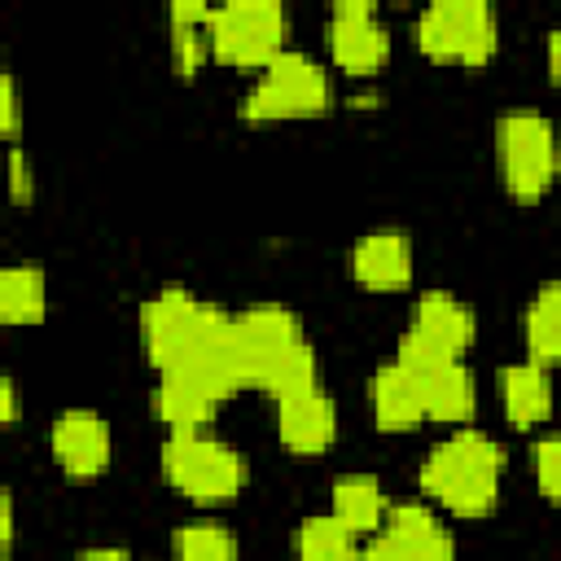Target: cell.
<instances>
[{
  "instance_id": "18",
  "label": "cell",
  "mask_w": 561,
  "mask_h": 561,
  "mask_svg": "<svg viewBox=\"0 0 561 561\" xmlns=\"http://www.w3.org/2000/svg\"><path fill=\"white\" fill-rule=\"evenodd\" d=\"M500 399H504V412L517 430H535L539 421H548L552 412V381H548V368L535 364V359H522V364H508L500 373Z\"/></svg>"
},
{
  "instance_id": "28",
  "label": "cell",
  "mask_w": 561,
  "mask_h": 561,
  "mask_svg": "<svg viewBox=\"0 0 561 561\" xmlns=\"http://www.w3.org/2000/svg\"><path fill=\"white\" fill-rule=\"evenodd\" d=\"M13 421H18V390H13L9 377H0V430L13 425Z\"/></svg>"
},
{
  "instance_id": "24",
  "label": "cell",
  "mask_w": 561,
  "mask_h": 561,
  "mask_svg": "<svg viewBox=\"0 0 561 561\" xmlns=\"http://www.w3.org/2000/svg\"><path fill=\"white\" fill-rule=\"evenodd\" d=\"M175 561H237V539L219 522H188L175 530Z\"/></svg>"
},
{
  "instance_id": "9",
  "label": "cell",
  "mask_w": 561,
  "mask_h": 561,
  "mask_svg": "<svg viewBox=\"0 0 561 561\" xmlns=\"http://www.w3.org/2000/svg\"><path fill=\"white\" fill-rule=\"evenodd\" d=\"M329 48L333 61L351 75H373L390 57V35L368 0H342L329 13Z\"/></svg>"
},
{
  "instance_id": "1",
  "label": "cell",
  "mask_w": 561,
  "mask_h": 561,
  "mask_svg": "<svg viewBox=\"0 0 561 561\" xmlns=\"http://www.w3.org/2000/svg\"><path fill=\"white\" fill-rule=\"evenodd\" d=\"M504 447L486 438L482 430H456L447 434L421 465V491H430L447 513L456 517H482L500 500L504 478Z\"/></svg>"
},
{
  "instance_id": "19",
  "label": "cell",
  "mask_w": 561,
  "mask_h": 561,
  "mask_svg": "<svg viewBox=\"0 0 561 561\" xmlns=\"http://www.w3.org/2000/svg\"><path fill=\"white\" fill-rule=\"evenodd\" d=\"M386 513H390V504H386V491L373 473H342L333 482V517L351 535H377Z\"/></svg>"
},
{
  "instance_id": "14",
  "label": "cell",
  "mask_w": 561,
  "mask_h": 561,
  "mask_svg": "<svg viewBox=\"0 0 561 561\" xmlns=\"http://www.w3.org/2000/svg\"><path fill=\"white\" fill-rule=\"evenodd\" d=\"M408 329L421 333L425 342H434L438 351L460 355V351H469V342H473V333H478V320H473L469 302H460L456 294H447V289H430V294L416 298V307H412V324H408Z\"/></svg>"
},
{
  "instance_id": "26",
  "label": "cell",
  "mask_w": 561,
  "mask_h": 561,
  "mask_svg": "<svg viewBox=\"0 0 561 561\" xmlns=\"http://www.w3.org/2000/svg\"><path fill=\"white\" fill-rule=\"evenodd\" d=\"M22 127V96L9 70H0V136H13Z\"/></svg>"
},
{
  "instance_id": "20",
  "label": "cell",
  "mask_w": 561,
  "mask_h": 561,
  "mask_svg": "<svg viewBox=\"0 0 561 561\" xmlns=\"http://www.w3.org/2000/svg\"><path fill=\"white\" fill-rule=\"evenodd\" d=\"M254 386L267 390L276 403L298 399V394H307V390H320V359H316L311 342H298V346L280 351L276 359H267V364L259 368Z\"/></svg>"
},
{
  "instance_id": "2",
  "label": "cell",
  "mask_w": 561,
  "mask_h": 561,
  "mask_svg": "<svg viewBox=\"0 0 561 561\" xmlns=\"http://www.w3.org/2000/svg\"><path fill=\"white\" fill-rule=\"evenodd\" d=\"M333 105V83H329V70L311 57V53H298V48H280L259 83L245 92L241 101V114L254 118V123H272V118H307V114H324Z\"/></svg>"
},
{
  "instance_id": "27",
  "label": "cell",
  "mask_w": 561,
  "mask_h": 561,
  "mask_svg": "<svg viewBox=\"0 0 561 561\" xmlns=\"http://www.w3.org/2000/svg\"><path fill=\"white\" fill-rule=\"evenodd\" d=\"M9 193H13L18 202H26V197L35 193V180H31V167H26V153H22V149L9 153Z\"/></svg>"
},
{
  "instance_id": "15",
  "label": "cell",
  "mask_w": 561,
  "mask_h": 561,
  "mask_svg": "<svg viewBox=\"0 0 561 561\" xmlns=\"http://www.w3.org/2000/svg\"><path fill=\"white\" fill-rule=\"evenodd\" d=\"M416 386H421V403H425L430 421L460 425V421H469L478 412V381L460 359L430 364L425 373H416Z\"/></svg>"
},
{
  "instance_id": "25",
  "label": "cell",
  "mask_w": 561,
  "mask_h": 561,
  "mask_svg": "<svg viewBox=\"0 0 561 561\" xmlns=\"http://www.w3.org/2000/svg\"><path fill=\"white\" fill-rule=\"evenodd\" d=\"M557 465H561V438H557V434H548V438H539V443H535V482H539L543 500H557V486H561Z\"/></svg>"
},
{
  "instance_id": "16",
  "label": "cell",
  "mask_w": 561,
  "mask_h": 561,
  "mask_svg": "<svg viewBox=\"0 0 561 561\" xmlns=\"http://www.w3.org/2000/svg\"><path fill=\"white\" fill-rule=\"evenodd\" d=\"M368 403H373V421L377 430H390V434H403V430H416L425 421V403H421V386L408 368L399 364H381L368 381Z\"/></svg>"
},
{
  "instance_id": "17",
  "label": "cell",
  "mask_w": 561,
  "mask_h": 561,
  "mask_svg": "<svg viewBox=\"0 0 561 561\" xmlns=\"http://www.w3.org/2000/svg\"><path fill=\"white\" fill-rule=\"evenodd\" d=\"M215 403L219 399L184 368H167L162 381H158V394H153V408H158V416L167 421L171 434H202Z\"/></svg>"
},
{
  "instance_id": "4",
  "label": "cell",
  "mask_w": 561,
  "mask_h": 561,
  "mask_svg": "<svg viewBox=\"0 0 561 561\" xmlns=\"http://www.w3.org/2000/svg\"><path fill=\"white\" fill-rule=\"evenodd\" d=\"M289 35V13L276 0H228L206 13V44L219 61L267 66Z\"/></svg>"
},
{
  "instance_id": "12",
  "label": "cell",
  "mask_w": 561,
  "mask_h": 561,
  "mask_svg": "<svg viewBox=\"0 0 561 561\" xmlns=\"http://www.w3.org/2000/svg\"><path fill=\"white\" fill-rule=\"evenodd\" d=\"M351 276L364 289H403L412 280V241L399 228H373L351 245Z\"/></svg>"
},
{
  "instance_id": "6",
  "label": "cell",
  "mask_w": 561,
  "mask_h": 561,
  "mask_svg": "<svg viewBox=\"0 0 561 561\" xmlns=\"http://www.w3.org/2000/svg\"><path fill=\"white\" fill-rule=\"evenodd\" d=\"M495 153H500V175L517 202H539L552 188L557 175V145H552V123L535 110H513L495 123Z\"/></svg>"
},
{
  "instance_id": "7",
  "label": "cell",
  "mask_w": 561,
  "mask_h": 561,
  "mask_svg": "<svg viewBox=\"0 0 561 561\" xmlns=\"http://www.w3.org/2000/svg\"><path fill=\"white\" fill-rule=\"evenodd\" d=\"M219 316H224V311H215L210 302L193 298V294L180 289V285L153 294V298L140 307V333H145L149 359H153L162 373L175 368V364H184V359L197 351V342L215 329Z\"/></svg>"
},
{
  "instance_id": "13",
  "label": "cell",
  "mask_w": 561,
  "mask_h": 561,
  "mask_svg": "<svg viewBox=\"0 0 561 561\" xmlns=\"http://www.w3.org/2000/svg\"><path fill=\"white\" fill-rule=\"evenodd\" d=\"M276 434L298 456H316V451L333 447V438H337V408H333V399L324 390H307L298 399L276 403Z\"/></svg>"
},
{
  "instance_id": "3",
  "label": "cell",
  "mask_w": 561,
  "mask_h": 561,
  "mask_svg": "<svg viewBox=\"0 0 561 561\" xmlns=\"http://www.w3.org/2000/svg\"><path fill=\"white\" fill-rule=\"evenodd\" d=\"M162 478L188 500L219 504V500H232L245 486L250 469H245V456L232 443L210 438L202 430V434H171L162 443Z\"/></svg>"
},
{
  "instance_id": "22",
  "label": "cell",
  "mask_w": 561,
  "mask_h": 561,
  "mask_svg": "<svg viewBox=\"0 0 561 561\" xmlns=\"http://www.w3.org/2000/svg\"><path fill=\"white\" fill-rule=\"evenodd\" d=\"M526 346H530V359L543 368L561 355V289H557V280H548L535 294V302L526 307Z\"/></svg>"
},
{
  "instance_id": "23",
  "label": "cell",
  "mask_w": 561,
  "mask_h": 561,
  "mask_svg": "<svg viewBox=\"0 0 561 561\" xmlns=\"http://www.w3.org/2000/svg\"><path fill=\"white\" fill-rule=\"evenodd\" d=\"M294 552H298V561H355L359 548H355V535L333 513H320L298 526Z\"/></svg>"
},
{
  "instance_id": "8",
  "label": "cell",
  "mask_w": 561,
  "mask_h": 561,
  "mask_svg": "<svg viewBox=\"0 0 561 561\" xmlns=\"http://www.w3.org/2000/svg\"><path fill=\"white\" fill-rule=\"evenodd\" d=\"M355 561H456V543L425 504H394Z\"/></svg>"
},
{
  "instance_id": "11",
  "label": "cell",
  "mask_w": 561,
  "mask_h": 561,
  "mask_svg": "<svg viewBox=\"0 0 561 561\" xmlns=\"http://www.w3.org/2000/svg\"><path fill=\"white\" fill-rule=\"evenodd\" d=\"M232 333H237V346H241L245 381L250 386H254V377H259V368L267 359H276L280 351L307 342L298 316L289 307H280V302H254V307H245L241 316H232Z\"/></svg>"
},
{
  "instance_id": "5",
  "label": "cell",
  "mask_w": 561,
  "mask_h": 561,
  "mask_svg": "<svg viewBox=\"0 0 561 561\" xmlns=\"http://www.w3.org/2000/svg\"><path fill=\"white\" fill-rule=\"evenodd\" d=\"M416 48L438 57V61H460V66H482L495 53L500 22L486 0H434L416 26Z\"/></svg>"
},
{
  "instance_id": "30",
  "label": "cell",
  "mask_w": 561,
  "mask_h": 561,
  "mask_svg": "<svg viewBox=\"0 0 561 561\" xmlns=\"http://www.w3.org/2000/svg\"><path fill=\"white\" fill-rule=\"evenodd\" d=\"M75 561H131L123 548H88V552H79Z\"/></svg>"
},
{
  "instance_id": "21",
  "label": "cell",
  "mask_w": 561,
  "mask_h": 561,
  "mask_svg": "<svg viewBox=\"0 0 561 561\" xmlns=\"http://www.w3.org/2000/svg\"><path fill=\"white\" fill-rule=\"evenodd\" d=\"M48 307V280L35 263L0 267V324H35Z\"/></svg>"
},
{
  "instance_id": "10",
  "label": "cell",
  "mask_w": 561,
  "mask_h": 561,
  "mask_svg": "<svg viewBox=\"0 0 561 561\" xmlns=\"http://www.w3.org/2000/svg\"><path fill=\"white\" fill-rule=\"evenodd\" d=\"M53 460L61 465V473L70 478H96L105 473L110 456H114V438L101 412L92 408H70L53 421Z\"/></svg>"
},
{
  "instance_id": "29",
  "label": "cell",
  "mask_w": 561,
  "mask_h": 561,
  "mask_svg": "<svg viewBox=\"0 0 561 561\" xmlns=\"http://www.w3.org/2000/svg\"><path fill=\"white\" fill-rule=\"evenodd\" d=\"M13 539V500L0 491V548H9Z\"/></svg>"
},
{
  "instance_id": "31",
  "label": "cell",
  "mask_w": 561,
  "mask_h": 561,
  "mask_svg": "<svg viewBox=\"0 0 561 561\" xmlns=\"http://www.w3.org/2000/svg\"><path fill=\"white\" fill-rule=\"evenodd\" d=\"M0 561H9V548H0Z\"/></svg>"
}]
</instances>
